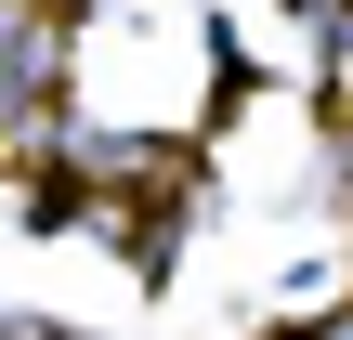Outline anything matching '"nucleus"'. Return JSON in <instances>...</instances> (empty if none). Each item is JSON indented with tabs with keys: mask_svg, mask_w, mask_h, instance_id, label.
<instances>
[{
	"mask_svg": "<svg viewBox=\"0 0 353 340\" xmlns=\"http://www.w3.org/2000/svg\"><path fill=\"white\" fill-rule=\"evenodd\" d=\"M314 13H327V0H314Z\"/></svg>",
	"mask_w": 353,
	"mask_h": 340,
	"instance_id": "nucleus-2",
	"label": "nucleus"
},
{
	"mask_svg": "<svg viewBox=\"0 0 353 340\" xmlns=\"http://www.w3.org/2000/svg\"><path fill=\"white\" fill-rule=\"evenodd\" d=\"M327 340H353V314H341V328H327Z\"/></svg>",
	"mask_w": 353,
	"mask_h": 340,
	"instance_id": "nucleus-1",
	"label": "nucleus"
}]
</instances>
